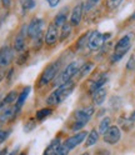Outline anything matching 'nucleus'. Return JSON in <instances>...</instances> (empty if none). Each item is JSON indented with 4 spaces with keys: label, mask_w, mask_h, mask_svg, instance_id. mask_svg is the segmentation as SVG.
I'll list each match as a JSON object with an SVG mask.
<instances>
[{
    "label": "nucleus",
    "mask_w": 135,
    "mask_h": 155,
    "mask_svg": "<svg viewBox=\"0 0 135 155\" xmlns=\"http://www.w3.org/2000/svg\"><path fill=\"white\" fill-rule=\"evenodd\" d=\"M60 65L61 61L60 60H55L53 63H50L45 69L43 70L40 79H39V86H45L48 84H50L51 81H54V79L56 78V75L59 74L60 70Z\"/></svg>",
    "instance_id": "nucleus-4"
},
{
    "label": "nucleus",
    "mask_w": 135,
    "mask_h": 155,
    "mask_svg": "<svg viewBox=\"0 0 135 155\" xmlns=\"http://www.w3.org/2000/svg\"><path fill=\"white\" fill-rule=\"evenodd\" d=\"M94 106L93 105H89V106H85V108H81L79 110H76L74 113V119H75V123H80L83 125H86L90 119H91V116L94 115Z\"/></svg>",
    "instance_id": "nucleus-8"
},
{
    "label": "nucleus",
    "mask_w": 135,
    "mask_h": 155,
    "mask_svg": "<svg viewBox=\"0 0 135 155\" xmlns=\"http://www.w3.org/2000/svg\"><path fill=\"white\" fill-rule=\"evenodd\" d=\"M68 12H69V9H68V8H63L61 10L56 14V16L54 19V25L56 28H61L66 23V20H68Z\"/></svg>",
    "instance_id": "nucleus-18"
},
{
    "label": "nucleus",
    "mask_w": 135,
    "mask_h": 155,
    "mask_svg": "<svg viewBox=\"0 0 135 155\" xmlns=\"http://www.w3.org/2000/svg\"><path fill=\"white\" fill-rule=\"evenodd\" d=\"M46 2H48V4L50 5V8H55V6L59 5L60 0H46Z\"/></svg>",
    "instance_id": "nucleus-33"
},
{
    "label": "nucleus",
    "mask_w": 135,
    "mask_h": 155,
    "mask_svg": "<svg viewBox=\"0 0 135 155\" xmlns=\"http://www.w3.org/2000/svg\"><path fill=\"white\" fill-rule=\"evenodd\" d=\"M21 2V6L25 10H31L35 8V0H20Z\"/></svg>",
    "instance_id": "nucleus-27"
},
{
    "label": "nucleus",
    "mask_w": 135,
    "mask_h": 155,
    "mask_svg": "<svg viewBox=\"0 0 135 155\" xmlns=\"http://www.w3.org/2000/svg\"><path fill=\"white\" fill-rule=\"evenodd\" d=\"M90 34V33H89ZM89 34H84L78 41H76V48L78 49H81V48H84L85 45H88V39H89Z\"/></svg>",
    "instance_id": "nucleus-26"
},
{
    "label": "nucleus",
    "mask_w": 135,
    "mask_h": 155,
    "mask_svg": "<svg viewBox=\"0 0 135 155\" xmlns=\"http://www.w3.org/2000/svg\"><path fill=\"white\" fill-rule=\"evenodd\" d=\"M43 29H44V20L41 18H34L26 25V35L30 39H33V40L40 39L43 35Z\"/></svg>",
    "instance_id": "nucleus-5"
},
{
    "label": "nucleus",
    "mask_w": 135,
    "mask_h": 155,
    "mask_svg": "<svg viewBox=\"0 0 135 155\" xmlns=\"http://www.w3.org/2000/svg\"><path fill=\"white\" fill-rule=\"evenodd\" d=\"M18 115L16 110H15V106H5V108L2 109V111H0V123H8L9 120L14 119L15 116Z\"/></svg>",
    "instance_id": "nucleus-14"
},
{
    "label": "nucleus",
    "mask_w": 135,
    "mask_h": 155,
    "mask_svg": "<svg viewBox=\"0 0 135 155\" xmlns=\"http://www.w3.org/2000/svg\"><path fill=\"white\" fill-rule=\"evenodd\" d=\"M0 2H2L4 8H9V6H10V4H12V0H0Z\"/></svg>",
    "instance_id": "nucleus-34"
},
{
    "label": "nucleus",
    "mask_w": 135,
    "mask_h": 155,
    "mask_svg": "<svg viewBox=\"0 0 135 155\" xmlns=\"http://www.w3.org/2000/svg\"><path fill=\"white\" fill-rule=\"evenodd\" d=\"M14 59V49L9 45L0 48V69H5L12 64Z\"/></svg>",
    "instance_id": "nucleus-9"
},
{
    "label": "nucleus",
    "mask_w": 135,
    "mask_h": 155,
    "mask_svg": "<svg viewBox=\"0 0 135 155\" xmlns=\"http://www.w3.org/2000/svg\"><path fill=\"white\" fill-rule=\"evenodd\" d=\"M61 140H60V138H54L50 143H49V145L45 148V150H44V153H43V155H56L58 154V151H59V149H60V147H61Z\"/></svg>",
    "instance_id": "nucleus-15"
},
{
    "label": "nucleus",
    "mask_w": 135,
    "mask_h": 155,
    "mask_svg": "<svg viewBox=\"0 0 135 155\" xmlns=\"http://www.w3.org/2000/svg\"><path fill=\"white\" fill-rule=\"evenodd\" d=\"M68 154H69V150H68L66 148H64L63 144H61V147H60V149H59V151H58L56 155H68Z\"/></svg>",
    "instance_id": "nucleus-32"
},
{
    "label": "nucleus",
    "mask_w": 135,
    "mask_h": 155,
    "mask_svg": "<svg viewBox=\"0 0 135 155\" xmlns=\"http://www.w3.org/2000/svg\"><path fill=\"white\" fill-rule=\"evenodd\" d=\"M81 68V63L79 60H74L71 63L68 64L64 69L60 71V74H58L56 78L54 79V86L56 88L58 85H61L65 84L68 81H71V79L79 74V70Z\"/></svg>",
    "instance_id": "nucleus-2"
},
{
    "label": "nucleus",
    "mask_w": 135,
    "mask_h": 155,
    "mask_svg": "<svg viewBox=\"0 0 135 155\" xmlns=\"http://www.w3.org/2000/svg\"><path fill=\"white\" fill-rule=\"evenodd\" d=\"M103 139L109 145L117 144L121 139V131H120L119 127H117V125H111V127L103 134Z\"/></svg>",
    "instance_id": "nucleus-10"
},
{
    "label": "nucleus",
    "mask_w": 135,
    "mask_h": 155,
    "mask_svg": "<svg viewBox=\"0 0 135 155\" xmlns=\"http://www.w3.org/2000/svg\"><path fill=\"white\" fill-rule=\"evenodd\" d=\"M83 14H84V4L79 3L76 4L70 14V25L71 26H78L83 19Z\"/></svg>",
    "instance_id": "nucleus-12"
},
{
    "label": "nucleus",
    "mask_w": 135,
    "mask_h": 155,
    "mask_svg": "<svg viewBox=\"0 0 135 155\" xmlns=\"http://www.w3.org/2000/svg\"><path fill=\"white\" fill-rule=\"evenodd\" d=\"M127 69L128 70H133L135 69V56H130V59L127 63Z\"/></svg>",
    "instance_id": "nucleus-31"
},
{
    "label": "nucleus",
    "mask_w": 135,
    "mask_h": 155,
    "mask_svg": "<svg viewBox=\"0 0 135 155\" xmlns=\"http://www.w3.org/2000/svg\"><path fill=\"white\" fill-rule=\"evenodd\" d=\"M71 28H73V26L70 25V23H69V24L65 23V24L61 26V31L59 33V40H60V41L65 40V39L71 34Z\"/></svg>",
    "instance_id": "nucleus-23"
},
{
    "label": "nucleus",
    "mask_w": 135,
    "mask_h": 155,
    "mask_svg": "<svg viewBox=\"0 0 135 155\" xmlns=\"http://www.w3.org/2000/svg\"><path fill=\"white\" fill-rule=\"evenodd\" d=\"M110 127H111V119L109 118V116H105L104 119H101V121L99 124V133L104 134Z\"/></svg>",
    "instance_id": "nucleus-24"
},
{
    "label": "nucleus",
    "mask_w": 135,
    "mask_h": 155,
    "mask_svg": "<svg viewBox=\"0 0 135 155\" xmlns=\"http://www.w3.org/2000/svg\"><path fill=\"white\" fill-rule=\"evenodd\" d=\"M19 155H26L25 153H20V154H19Z\"/></svg>",
    "instance_id": "nucleus-41"
},
{
    "label": "nucleus",
    "mask_w": 135,
    "mask_h": 155,
    "mask_svg": "<svg viewBox=\"0 0 135 155\" xmlns=\"http://www.w3.org/2000/svg\"><path fill=\"white\" fill-rule=\"evenodd\" d=\"M129 119H130L131 121H135V111H133V113L130 114V116H129Z\"/></svg>",
    "instance_id": "nucleus-35"
},
{
    "label": "nucleus",
    "mask_w": 135,
    "mask_h": 155,
    "mask_svg": "<svg viewBox=\"0 0 135 155\" xmlns=\"http://www.w3.org/2000/svg\"><path fill=\"white\" fill-rule=\"evenodd\" d=\"M110 36V34H103L98 30H95V31H91L89 34V39H88V46L89 49L91 51H96V50H99L100 48L104 45L105 40Z\"/></svg>",
    "instance_id": "nucleus-6"
},
{
    "label": "nucleus",
    "mask_w": 135,
    "mask_h": 155,
    "mask_svg": "<svg viewBox=\"0 0 135 155\" xmlns=\"http://www.w3.org/2000/svg\"><path fill=\"white\" fill-rule=\"evenodd\" d=\"M88 134H89V133H86V131H78L76 134L71 135V137L66 138V139L63 141V147L66 148L69 151L73 150V149H75L76 147H79V145L86 139Z\"/></svg>",
    "instance_id": "nucleus-7"
},
{
    "label": "nucleus",
    "mask_w": 135,
    "mask_h": 155,
    "mask_svg": "<svg viewBox=\"0 0 135 155\" xmlns=\"http://www.w3.org/2000/svg\"><path fill=\"white\" fill-rule=\"evenodd\" d=\"M100 2V0H86V3H85V6H84V10L85 12H89L91 8H94L96 4H98Z\"/></svg>",
    "instance_id": "nucleus-28"
},
{
    "label": "nucleus",
    "mask_w": 135,
    "mask_h": 155,
    "mask_svg": "<svg viewBox=\"0 0 135 155\" xmlns=\"http://www.w3.org/2000/svg\"><path fill=\"white\" fill-rule=\"evenodd\" d=\"M6 154H8V149H6V148H4V149L0 150V155H6Z\"/></svg>",
    "instance_id": "nucleus-36"
},
{
    "label": "nucleus",
    "mask_w": 135,
    "mask_h": 155,
    "mask_svg": "<svg viewBox=\"0 0 135 155\" xmlns=\"http://www.w3.org/2000/svg\"><path fill=\"white\" fill-rule=\"evenodd\" d=\"M130 19H131V20H135V13L131 15V18H130Z\"/></svg>",
    "instance_id": "nucleus-38"
},
{
    "label": "nucleus",
    "mask_w": 135,
    "mask_h": 155,
    "mask_svg": "<svg viewBox=\"0 0 135 155\" xmlns=\"http://www.w3.org/2000/svg\"><path fill=\"white\" fill-rule=\"evenodd\" d=\"M93 68H94L93 63H85L84 65H81L80 70H79V78H84L86 75H89L90 71L93 70Z\"/></svg>",
    "instance_id": "nucleus-25"
},
{
    "label": "nucleus",
    "mask_w": 135,
    "mask_h": 155,
    "mask_svg": "<svg viewBox=\"0 0 135 155\" xmlns=\"http://www.w3.org/2000/svg\"><path fill=\"white\" fill-rule=\"evenodd\" d=\"M74 89H75V84L73 81H68L65 84L56 86L55 90L46 98V104L50 105V106L59 105L74 91Z\"/></svg>",
    "instance_id": "nucleus-1"
},
{
    "label": "nucleus",
    "mask_w": 135,
    "mask_h": 155,
    "mask_svg": "<svg viewBox=\"0 0 135 155\" xmlns=\"http://www.w3.org/2000/svg\"><path fill=\"white\" fill-rule=\"evenodd\" d=\"M18 96H19V94H18V91H16V90H10V91H9V93L4 96V99H3L2 101H0V109L5 108V106L12 105L14 101H16Z\"/></svg>",
    "instance_id": "nucleus-17"
},
{
    "label": "nucleus",
    "mask_w": 135,
    "mask_h": 155,
    "mask_svg": "<svg viewBox=\"0 0 135 155\" xmlns=\"http://www.w3.org/2000/svg\"><path fill=\"white\" fill-rule=\"evenodd\" d=\"M30 90H31L30 86H25V88L21 90V93L19 94L18 99H16V101H15V110H16V113H19V111H20V109L23 108L25 100L28 99L29 94H30Z\"/></svg>",
    "instance_id": "nucleus-16"
},
{
    "label": "nucleus",
    "mask_w": 135,
    "mask_h": 155,
    "mask_svg": "<svg viewBox=\"0 0 135 155\" xmlns=\"http://www.w3.org/2000/svg\"><path fill=\"white\" fill-rule=\"evenodd\" d=\"M98 155H103V154H100V153H99V154H98ZM105 155H109V153H108V151H107V153H105Z\"/></svg>",
    "instance_id": "nucleus-40"
},
{
    "label": "nucleus",
    "mask_w": 135,
    "mask_h": 155,
    "mask_svg": "<svg viewBox=\"0 0 135 155\" xmlns=\"http://www.w3.org/2000/svg\"><path fill=\"white\" fill-rule=\"evenodd\" d=\"M53 114V109L51 108H43V109H40V110H38L36 113H35V118H36V120H44V119H46L48 116H50Z\"/></svg>",
    "instance_id": "nucleus-22"
},
{
    "label": "nucleus",
    "mask_w": 135,
    "mask_h": 155,
    "mask_svg": "<svg viewBox=\"0 0 135 155\" xmlns=\"http://www.w3.org/2000/svg\"><path fill=\"white\" fill-rule=\"evenodd\" d=\"M3 78H4V71H3V69H0V81L3 80Z\"/></svg>",
    "instance_id": "nucleus-37"
},
{
    "label": "nucleus",
    "mask_w": 135,
    "mask_h": 155,
    "mask_svg": "<svg viewBox=\"0 0 135 155\" xmlns=\"http://www.w3.org/2000/svg\"><path fill=\"white\" fill-rule=\"evenodd\" d=\"M107 81H108V75H107V74H100V75L98 76V79H95V80L91 81L90 91L94 93V91H96L98 89H101Z\"/></svg>",
    "instance_id": "nucleus-20"
},
{
    "label": "nucleus",
    "mask_w": 135,
    "mask_h": 155,
    "mask_svg": "<svg viewBox=\"0 0 135 155\" xmlns=\"http://www.w3.org/2000/svg\"><path fill=\"white\" fill-rule=\"evenodd\" d=\"M10 133H12V130H0V145L9 138Z\"/></svg>",
    "instance_id": "nucleus-30"
},
{
    "label": "nucleus",
    "mask_w": 135,
    "mask_h": 155,
    "mask_svg": "<svg viewBox=\"0 0 135 155\" xmlns=\"http://www.w3.org/2000/svg\"><path fill=\"white\" fill-rule=\"evenodd\" d=\"M105 99H107V89L105 88L98 89L96 91L93 93V104L94 105L100 106L105 101Z\"/></svg>",
    "instance_id": "nucleus-19"
},
{
    "label": "nucleus",
    "mask_w": 135,
    "mask_h": 155,
    "mask_svg": "<svg viewBox=\"0 0 135 155\" xmlns=\"http://www.w3.org/2000/svg\"><path fill=\"white\" fill-rule=\"evenodd\" d=\"M131 40H133V34L129 33L127 35H124L121 39H119L117 45H115V49H114V54L111 56V61L113 63H117L119 61L121 58L127 54L131 46Z\"/></svg>",
    "instance_id": "nucleus-3"
},
{
    "label": "nucleus",
    "mask_w": 135,
    "mask_h": 155,
    "mask_svg": "<svg viewBox=\"0 0 135 155\" xmlns=\"http://www.w3.org/2000/svg\"><path fill=\"white\" fill-rule=\"evenodd\" d=\"M25 39H26V29L23 26V29L19 31L14 39V50L20 53L25 49Z\"/></svg>",
    "instance_id": "nucleus-13"
},
{
    "label": "nucleus",
    "mask_w": 135,
    "mask_h": 155,
    "mask_svg": "<svg viewBox=\"0 0 135 155\" xmlns=\"http://www.w3.org/2000/svg\"><path fill=\"white\" fill-rule=\"evenodd\" d=\"M98 140H99V131L95 130V129H93V130L88 134L86 139H85V148L93 147V145L96 144V141H98Z\"/></svg>",
    "instance_id": "nucleus-21"
},
{
    "label": "nucleus",
    "mask_w": 135,
    "mask_h": 155,
    "mask_svg": "<svg viewBox=\"0 0 135 155\" xmlns=\"http://www.w3.org/2000/svg\"><path fill=\"white\" fill-rule=\"evenodd\" d=\"M80 155H90L89 153H83V154H80Z\"/></svg>",
    "instance_id": "nucleus-39"
},
{
    "label": "nucleus",
    "mask_w": 135,
    "mask_h": 155,
    "mask_svg": "<svg viewBox=\"0 0 135 155\" xmlns=\"http://www.w3.org/2000/svg\"><path fill=\"white\" fill-rule=\"evenodd\" d=\"M58 39H59V31H58V28L53 23L48 26L46 31L44 33V43L46 45H54L58 41Z\"/></svg>",
    "instance_id": "nucleus-11"
},
{
    "label": "nucleus",
    "mask_w": 135,
    "mask_h": 155,
    "mask_svg": "<svg viewBox=\"0 0 135 155\" xmlns=\"http://www.w3.org/2000/svg\"><path fill=\"white\" fill-rule=\"evenodd\" d=\"M121 3H123V0H108V8L110 10H114V9H117Z\"/></svg>",
    "instance_id": "nucleus-29"
}]
</instances>
